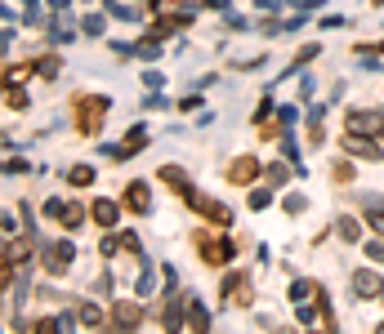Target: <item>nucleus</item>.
<instances>
[{"instance_id": "nucleus-1", "label": "nucleus", "mask_w": 384, "mask_h": 334, "mask_svg": "<svg viewBox=\"0 0 384 334\" xmlns=\"http://www.w3.org/2000/svg\"><path fill=\"white\" fill-rule=\"evenodd\" d=\"M183 196H188V205L196 209V214H205L210 223H219V227H223V223H232V209H228V205H219V200H210L205 192H192V187H188Z\"/></svg>"}, {"instance_id": "nucleus-2", "label": "nucleus", "mask_w": 384, "mask_h": 334, "mask_svg": "<svg viewBox=\"0 0 384 334\" xmlns=\"http://www.w3.org/2000/svg\"><path fill=\"white\" fill-rule=\"evenodd\" d=\"M196 250H201V254H205V263H214V267L232 259V245L223 241V236H196Z\"/></svg>"}, {"instance_id": "nucleus-3", "label": "nucleus", "mask_w": 384, "mask_h": 334, "mask_svg": "<svg viewBox=\"0 0 384 334\" xmlns=\"http://www.w3.org/2000/svg\"><path fill=\"white\" fill-rule=\"evenodd\" d=\"M103 112H108V103H103V98H81V129L99 134L103 129Z\"/></svg>"}, {"instance_id": "nucleus-4", "label": "nucleus", "mask_w": 384, "mask_h": 334, "mask_svg": "<svg viewBox=\"0 0 384 334\" xmlns=\"http://www.w3.org/2000/svg\"><path fill=\"white\" fill-rule=\"evenodd\" d=\"M349 134H384V116H380V112H353V116H349Z\"/></svg>"}, {"instance_id": "nucleus-5", "label": "nucleus", "mask_w": 384, "mask_h": 334, "mask_svg": "<svg viewBox=\"0 0 384 334\" xmlns=\"http://www.w3.org/2000/svg\"><path fill=\"white\" fill-rule=\"evenodd\" d=\"M223 299L237 303V308H246L250 303V281L246 276H228V281H223Z\"/></svg>"}, {"instance_id": "nucleus-6", "label": "nucleus", "mask_w": 384, "mask_h": 334, "mask_svg": "<svg viewBox=\"0 0 384 334\" xmlns=\"http://www.w3.org/2000/svg\"><path fill=\"white\" fill-rule=\"evenodd\" d=\"M353 290H358L362 299H380L384 285H380V276H376V272H353Z\"/></svg>"}, {"instance_id": "nucleus-7", "label": "nucleus", "mask_w": 384, "mask_h": 334, "mask_svg": "<svg viewBox=\"0 0 384 334\" xmlns=\"http://www.w3.org/2000/svg\"><path fill=\"white\" fill-rule=\"evenodd\" d=\"M125 205L134 209V214H143V209L152 205V196H148V183H130V192H125Z\"/></svg>"}, {"instance_id": "nucleus-8", "label": "nucleus", "mask_w": 384, "mask_h": 334, "mask_svg": "<svg viewBox=\"0 0 384 334\" xmlns=\"http://www.w3.org/2000/svg\"><path fill=\"white\" fill-rule=\"evenodd\" d=\"M139 317H143V312H139V303H117V308H112V321H117L121 330H125V326H139Z\"/></svg>"}, {"instance_id": "nucleus-9", "label": "nucleus", "mask_w": 384, "mask_h": 334, "mask_svg": "<svg viewBox=\"0 0 384 334\" xmlns=\"http://www.w3.org/2000/svg\"><path fill=\"white\" fill-rule=\"evenodd\" d=\"M228 174H232V183H250V178L259 174V160H255V156H241L237 165L228 169Z\"/></svg>"}, {"instance_id": "nucleus-10", "label": "nucleus", "mask_w": 384, "mask_h": 334, "mask_svg": "<svg viewBox=\"0 0 384 334\" xmlns=\"http://www.w3.org/2000/svg\"><path fill=\"white\" fill-rule=\"evenodd\" d=\"M349 152H353V156H362V160H380V147H371V143H362L358 134H349Z\"/></svg>"}, {"instance_id": "nucleus-11", "label": "nucleus", "mask_w": 384, "mask_h": 334, "mask_svg": "<svg viewBox=\"0 0 384 334\" xmlns=\"http://www.w3.org/2000/svg\"><path fill=\"white\" fill-rule=\"evenodd\" d=\"M94 218L103 227H112V223H117V205H112V200H94Z\"/></svg>"}, {"instance_id": "nucleus-12", "label": "nucleus", "mask_w": 384, "mask_h": 334, "mask_svg": "<svg viewBox=\"0 0 384 334\" xmlns=\"http://www.w3.org/2000/svg\"><path fill=\"white\" fill-rule=\"evenodd\" d=\"M63 218H68V227H81V218H85V209H81V205H68V209H63Z\"/></svg>"}, {"instance_id": "nucleus-13", "label": "nucleus", "mask_w": 384, "mask_h": 334, "mask_svg": "<svg viewBox=\"0 0 384 334\" xmlns=\"http://www.w3.org/2000/svg\"><path fill=\"white\" fill-rule=\"evenodd\" d=\"M188 326H192V330H205V312L196 308V303H192V308H188Z\"/></svg>"}, {"instance_id": "nucleus-14", "label": "nucleus", "mask_w": 384, "mask_h": 334, "mask_svg": "<svg viewBox=\"0 0 384 334\" xmlns=\"http://www.w3.org/2000/svg\"><path fill=\"white\" fill-rule=\"evenodd\" d=\"M72 183H90V178H94V169H85V165H77V169H72Z\"/></svg>"}, {"instance_id": "nucleus-15", "label": "nucleus", "mask_w": 384, "mask_h": 334, "mask_svg": "<svg viewBox=\"0 0 384 334\" xmlns=\"http://www.w3.org/2000/svg\"><path fill=\"white\" fill-rule=\"evenodd\" d=\"M340 236H344V241H353V236H358V223H353V218H340Z\"/></svg>"}, {"instance_id": "nucleus-16", "label": "nucleus", "mask_w": 384, "mask_h": 334, "mask_svg": "<svg viewBox=\"0 0 384 334\" xmlns=\"http://www.w3.org/2000/svg\"><path fill=\"white\" fill-rule=\"evenodd\" d=\"M81 321H85V326H99L103 317H99V308H81Z\"/></svg>"}, {"instance_id": "nucleus-17", "label": "nucleus", "mask_w": 384, "mask_h": 334, "mask_svg": "<svg viewBox=\"0 0 384 334\" xmlns=\"http://www.w3.org/2000/svg\"><path fill=\"white\" fill-rule=\"evenodd\" d=\"M367 254H371L376 263H384V245H367Z\"/></svg>"}]
</instances>
